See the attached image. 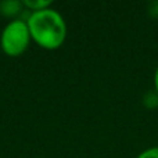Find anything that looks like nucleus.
I'll return each instance as SVG.
<instances>
[{"label": "nucleus", "instance_id": "1", "mask_svg": "<svg viewBox=\"0 0 158 158\" xmlns=\"http://www.w3.org/2000/svg\"><path fill=\"white\" fill-rule=\"evenodd\" d=\"M31 38L47 50L58 49L67 38V24L63 15L53 8L33 11L27 21Z\"/></svg>", "mask_w": 158, "mask_h": 158}, {"label": "nucleus", "instance_id": "2", "mask_svg": "<svg viewBox=\"0 0 158 158\" xmlns=\"http://www.w3.org/2000/svg\"><path fill=\"white\" fill-rule=\"evenodd\" d=\"M31 42V33L27 22L21 19L11 21L7 27L3 29L0 44L3 52L10 57L21 56L27 50Z\"/></svg>", "mask_w": 158, "mask_h": 158}, {"label": "nucleus", "instance_id": "3", "mask_svg": "<svg viewBox=\"0 0 158 158\" xmlns=\"http://www.w3.org/2000/svg\"><path fill=\"white\" fill-rule=\"evenodd\" d=\"M19 7H21L19 2H4L0 4V10L4 15H14V14L18 13Z\"/></svg>", "mask_w": 158, "mask_h": 158}, {"label": "nucleus", "instance_id": "4", "mask_svg": "<svg viewBox=\"0 0 158 158\" xmlns=\"http://www.w3.org/2000/svg\"><path fill=\"white\" fill-rule=\"evenodd\" d=\"M24 6H27L28 8H31L33 11H40V10H44V8H49V6L52 4V2L50 0H36V2H31V0H25L24 3H22Z\"/></svg>", "mask_w": 158, "mask_h": 158}, {"label": "nucleus", "instance_id": "5", "mask_svg": "<svg viewBox=\"0 0 158 158\" xmlns=\"http://www.w3.org/2000/svg\"><path fill=\"white\" fill-rule=\"evenodd\" d=\"M143 104L150 110L158 107V93L156 90H150V92H147L143 96Z\"/></svg>", "mask_w": 158, "mask_h": 158}, {"label": "nucleus", "instance_id": "6", "mask_svg": "<svg viewBox=\"0 0 158 158\" xmlns=\"http://www.w3.org/2000/svg\"><path fill=\"white\" fill-rule=\"evenodd\" d=\"M136 158H158V146L143 150Z\"/></svg>", "mask_w": 158, "mask_h": 158}, {"label": "nucleus", "instance_id": "7", "mask_svg": "<svg viewBox=\"0 0 158 158\" xmlns=\"http://www.w3.org/2000/svg\"><path fill=\"white\" fill-rule=\"evenodd\" d=\"M154 90L158 93V65L156 68V72H154Z\"/></svg>", "mask_w": 158, "mask_h": 158}]
</instances>
